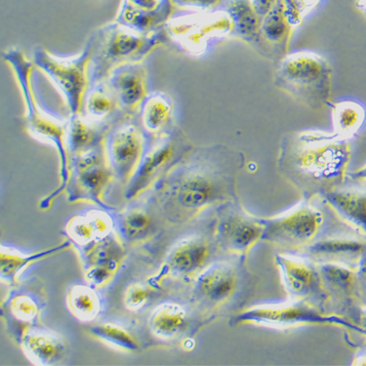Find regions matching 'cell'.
Listing matches in <instances>:
<instances>
[{
    "label": "cell",
    "instance_id": "obj_31",
    "mask_svg": "<svg viewBox=\"0 0 366 366\" xmlns=\"http://www.w3.org/2000/svg\"><path fill=\"white\" fill-rule=\"evenodd\" d=\"M111 218L101 211H90L76 216L69 221L66 232L74 242L80 245L91 244L111 234Z\"/></svg>",
    "mask_w": 366,
    "mask_h": 366
},
{
    "label": "cell",
    "instance_id": "obj_14",
    "mask_svg": "<svg viewBox=\"0 0 366 366\" xmlns=\"http://www.w3.org/2000/svg\"><path fill=\"white\" fill-rule=\"evenodd\" d=\"M104 146L114 178L128 183L140 164L146 146V134L138 112L114 124L106 136Z\"/></svg>",
    "mask_w": 366,
    "mask_h": 366
},
{
    "label": "cell",
    "instance_id": "obj_33",
    "mask_svg": "<svg viewBox=\"0 0 366 366\" xmlns=\"http://www.w3.org/2000/svg\"><path fill=\"white\" fill-rule=\"evenodd\" d=\"M69 311L81 322H91L101 311V302L92 287L76 285L68 296Z\"/></svg>",
    "mask_w": 366,
    "mask_h": 366
},
{
    "label": "cell",
    "instance_id": "obj_24",
    "mask_svg": "<svg viewBox=\"0 0 366 366\" xmlns=\"http://www.w3.org/2000/svg\"><path fill=\"white\" fill-rule=\"evenodd\" d=\"M219 7L225 10L232 23V37L249 44L264 56L260 36L261 19L254 11L250 0H222Z\"/></svg>",
    "mask_w": 366,
    "mask_h": 366
},
{
    "label": "cell",
    "instance_id": "obj_36",
    "mask_svg": "<svg viewBox=\"0 0 366 366\" xmlns=\"http://www.w3.org/2000/svg\"><path fill=\"white\" fill-rule=\"evenodd\" d=\"M322 2L323 0H282L283 13L294 31L319 9Z\"/></svg>",
    "mask_w": 366,
    "mask_h": 366
},
{
    "label": "cell",
    "instance_id": "obj_26",
    "mask_svg": "<svg viewBox=\"0 0 366 366\" xmlns=\"http://www.w3.org/2000/svg\"><path fill=\"white\" fill-rule=\"evenodd\" d=\"M113 125L91 122L81 114H71L66 122V149L69 157L84 154L104 145Z\"/></svg>",
    "mask_w": 366,
    "mask_h": 366
},
{
    "label": "cell",
    "instance_id": "obj_13",
    "mask_svg": "<svg viewBox=\"0 0 366 366\" xmlns=\"http://www.w3.org/2000/svg\"><path fill=\"white\" fill-rule=\"evenodd\" d=\"M107 160L105 146L69 157V179L66 192L71 202H89L104 205L106 189L114 180Z\"/></svg>",
    "mask_w": 366,
    "mask_h": 366
},
{
    "label": "cell",
    "instance_id": "obj_7",
    "mask_svg": "<svg viewBox=\"0 0 366 366\" xmlns=\"http://www.w3.org/2000/svg\"><path fill=\"white\" fill-rule=\"evenodd\" d=\"M328 207L322 197L303 199L282 214L263 218V240L282 253L302 254L330 229Z\"/></svg>",
    "mask_w": 366,
    "mask_h": 366
},
{
    "label": "cell",
    "instance_id": "obj_1",
    "mask_svg": "<svg viewBox=\"0 0 366 366\" xmlns=\"http://www.w3.org/2000/svg\"><path fill=\"white\" fill-rule=\"evenodd\" d=\"M245 162L244 152L226 145L192 149L154 185L168 220L189 223L211 208L239 200L237 178Z\"/></svg>",
    "mask_w": 366,
    "mask_h": 366
},
{
    "label": "cell",
    "instance_id": "obj_16",
    "mask_svg": "<svg viewBox=\"0 0 366 366\" xmlns=\"http://www.w3.org/2000/svg\"><path fill=\"white\" fill-rule=\"evenodd\" d=\"M331 314L351 320L365 305L357 267L339 263L317 264Z\"/></svg>",
    "mask_w": 366,
    "mask_h": 366
},
{
    "label": "cell",
    "instance_id": "obj_37",
    "mask_svg": "<svg viewBox=\"0 0 366 366\" xmlns=\"http://www.w3.org/2000/svg\"><path fill=\"white\" fill-rule=\"evenodd\" d=\"M15 319L25 322H31L39 317V306L33 298L28 295H17L11 299L9 304Z\"/></svg>",
    "mask_w": 366,
    "mask_h": 366
},
{
    "label": "cell",
    "instance_id": "obj_3",
    "mask_svg": "<svg viewBox=\"0 0 366 366\" xmlns=\"http://www.w3.org/2000/svg\"><path fill=\"white\" fill-rule=\"evenodd\" d=\"M257 285L247 257H229L213 262L192 280V300L202 315L231 312L245 308Z\"/></svg>",
    "mask_w": 366,
    "mask_h": 366
},
{
    "label": "cell",
    "instance_id": "obj_2",
    "mask_svg": "<svg viewBox=\"0 0 366 366\" xmlns=\"http://www.w3.org/2000/svg\"><path fill=\"white\" fill-rule=\"evenodd\" d=\"M351 141L333 132L294 131L280 142L277 170L303 199L322 197L348 180Z\"/></svg>",
    "mask_w": 366,
    "mask_h": 366
},
{
    "label": "cell",
    "instance_id": "obj_29",
    "mask_svg": "<svg viewBox=\"0 0 366 366\" xmlns=\"http://www.w3.org/2000/svg\"><path fill=\"white\" fill-rule=\"evenodd\" d=\"M192 316L189 310L178 303L159 305L149 317V328L162 340H176L188 332Z\"/></svg>",
    "mask_w": 366,
    "mask_h": 366
},
{
    "label": "cell",
    "instance_id": "obj_28",
    "mask_svg": "<svg viewBox=\"0 0 366 366\" xmlns=\"http://www.w3.org/2000/svg\"><path fill=\"white\" fill-rule=\"evenodd\" d=\"M21 339L24 352L36 365H56L66 354L65 342L51 331L26 328Z\"/></svg>",
    "mask_w": 366,
    "mask_h": 366
},
{
    "label": "cell",
    "instance_id": "obj_39",
    "mask_svg": "<svg viewBox=\"0 0 366 366\" xmlns=\"http://www.w3.org/2000/svg\"><path fill=\"white\" fill-rule=\"evenodd\" d=\"M222 0H172L175 7L191 11H204L219 7Z\"/></svg>",
    "mask_w": 366,
    "mask_h": 366
},
{
    "label": "cell",
    "instance_id": "obj_8",
    "mask_svg": "<svg viewBox=\"0 0 366 366\" xmlns=\"http://www.w3.org/2000/svg\"><path fill=\"white\" fill-rule=\"evenodd\" d=\"M229 325H252L280 331L308 327H336L357 331V327L347 317L331 314L316 304L294 299L283 303L245 307L231 317Z\"/></svg>",
    "mask_w": 366,
    "mask_h": 366
},
{
    "label": "cell",
    "instance_id": "obj_18",
    "mask_svg": "<svg viewBox=\"0 0 366 366\" xmlns=\"http://www.w3.org/2000/svg\"><path fill=\"white\" fill-rule=\"evenodd\" d=\"M366 253V239L349 228L330 232L310 245L301 255L317 264L339 263L357 267Z\"/></svg>",
    "mask_w": 366,
    "mask_h": 366
},
{
    "label": "cell",
    "instance_id": "obj_10",
    "mask_svg": "<svg viewBox=\"0 0 366 366\" xmlns=\"http://www.w3.org/2000/svg\"><path fill=\"white\" fill-rule=\"evenodd\" d=\"M194 149L176 125L164 134L146 135V146L137 169L127 183L125 197L135 199L167 175Z\"/></svg>",
    "mask_w": 366,
    "mask_h": 366
},
{
    "label": "cell",
    "instance_id": "obj_30",
    "mask_svg": "<svg viewBox=\"0 0 366 366\" xmlns=\"http://www.w3.org/2000/svg\"><path fill=\"white\" fill-rule=\"evenodd\" d=\"M332 132L351 141L359 134L366 122V109L360 102L342 100L330 103Z\"/></svg>",
    "mask_w": 366,
    "mask_h": 366
},
{
    "label": "cell",
    "instance_id": "obj_25",
    "mask_svg": "<svg viewBox=\"0 0 366 366\" xmlns=\"http://www.w3.org/2000/svg\"><path fill=\"white\" fill-rule=\"evenodd\" d=\"M138 117L146 135L164 134L176 127L175 103L164 92H151L138 109Z\"/></svg>",
    "mask_w": 366,
    "mask_h": 366
},
{
    "label": "cell",
    "instance_id": "obj_35",
    "mask_svg": "<svg viewBox=\"0 0 366 366\" xmlns=\"http://www.w3.org/2000/svg\"><path fill=\"white\" fill-rule=\"evenodd\" d=\"M152 228V219L146 211H128L119 219V229L127 242H139L145 239Z\"/></svg>",
    "mask_w": 366,
    "mask_h": 366
},
{
    "label": "cell",
    "instance_id": "obj_42",
    "mask_svg": "<svg viewBox=\"0 0 366 366\" xmlns=\"http://www.w3.org/2000/svg\"><path fill=\"white\" fill-rule=\"evenodd\" d=\"M348 180L359 185L366 186V164L359 169L349 172Z\"/></svg>",
    "mask_w": 366,
    "mask_h": 366
},
{
    "label": "cell",
    "instance_id": "obj_6",
    "mask_svg": "<svg viewBox=\"0 0 366 366\" xmlns=\"http://www.w3.org/2000/svg\"><path fill=\"white\" fill-rule=\"evenodd\" d=\"M332 68L327 59L311 50L287 53L274 71V86L302 105L315 109L330 106Z\"/></svg>",
    "mask_w": 366,
    "mask_h": 366
},
{
    "label": "cell",
    "instance_id": "obj_40",
    "mask_svg": "<svg viewBox=\"0 0 366 366\" xmlns=\"http://www.w3.org/2000/svg\"><path fill=\"white\" fill-rule=\"evenodd\" d=\"M279 0H250L254 11L258 15V17L263 19L272 11V8L276 6Z\"/></svg>",
    "mask_w": 366,
    "mask_h": 366
},
{
    "label": "cell",
    "instance_id": "obj_23",
    "mask_svg": "<svg viewBox=\"0 0 366 366\" xmlns=\"http://www.w3.org/2000/svg\"><path fill=\"white\" fill-rule=\"evenodd\" d=\"M81 114L91 122L112 125L129 116L120 108L119 101L107 79L88 87L82 104Z\"/></svg>",
    "mask_w": 366,
    "mask_h": 366
},
{
    "label": "cell",
    "instance_id": "obj_15",
    "mask_svg": "<svg viewBox=\"0 0 366 366\" xmlns=\"http://www.w3.org/2000/svg\"><path fill=\"white\" fill-rule=\"evenodd\" d=\"M274 261L290 299L316 304L328 312L327 295L316 262L301 254L290 253H277Z\"/></svg>",
    "mask_w": 366,
    "mask_h": 366
},
{
    "label": "cell",
    "instance_id": "obj_5",
    "mask_svg": "<svg viewBox=\"0 0 366 366\" xmlns=\"http://www.w3.org/2000/svg\"><path fill=\"white\" fill-rule=\"evenodd\" d=\"M89 39L92 41L87 73L89 86L107 79L117 66L141 62L160 45L169 41L164 26L154 33L142 34L117 22L101 26Z\"/></svg>",
    "mask_w": 366,
    "mask_h": 366
},
{
    "label": "cell",
    "instance_id": "obj_38",
    "mask_svg": "<svg viewBox=\"0 0 366 366\" xmlns=\"http://www.w3.org/2000/svg\"><path fill=\"white\" fill-rule=\"evenodd\" d=\"M149 297V291L143 285L135 283L130 285L124 293V305L130 311H138L145 306Z\"/></svg>",
    "mask_w": 366,
    "mask_h": 366
},
{
    "label": "cell",
    "instance_id": "obj_11",
    "mask_svg": "<svg viewBox=\"0 0 366 366\" xmlns=\"http://www.w3.org/2000/svg\"><path fill=\"white\" fill-rule=\"evenodd\" d=\"M92 54V41L88 39L84 50L76 57L62 59L51 54L44 47L34 51V66L44 71L62 91L71 114H81L88 84V65Z\"/></svg>",
    "mask_w": 366,
    "mask_h": 366
},
{
    "label": "cell",
    "instance_id": "obj_43",
    "mask_svg": "<svg viewBox=\"0 0 366 366\" xmlns=\"http://www.w3.org/2000/svg\"><path fill=\"white\" fill-rule=\"evenodd\" d=\"M127 1L137 7L145 8V9H154L162 0H127Z\"/></svg>",
    "mask_w": 366,
    "mask_h": 366
},
{
    "label": "cell",
    "instance_id": "obj_34",
    "mask_svg": "<svg viewBox=\"0 0 366 366\" xmlns=\"http://www.w3.org/2000/svg\"><path fill=\"white\" fill-rule=\"evenodd\" d=\"M93 337L114 348L125 352H137L140 349L138 339L127 328L112 322H102L89 327Z\"/></svg>",
    "mask_w": 366,
    "mask_h": 366
},
{
    "label": "cell",
    "instance_id": "obj_44",
    "mask_svg": "<svg viewBox=\"0 0 366 366\" xmlns=\"http://www.w3.org/2000/svg\"><path fill=\"white\" fill-rule=\"evenodd\" d=\"M355 7L366 18V0H355Z\"/></svg>",
    "mask_w": 366,
    "mask_h": 366
},
{
    "label": "cell",
    "instance_id": "obj_21",
    "mask_svg": "<svg viewBox=\"0 0 366 366\" xmlns=\"http://www.w3.org/2000/svg\"><path fill=\"white\" fill-rule=\"evenodd\" d=\"M342 225L366 239V186H343L322 197Z\"/></svg>",
    "mask_w": 366,
    "mask_h": 366
},
{
    "label": "cell",
    "instance_id": "obj_32",
    "mask_svg": "<svg viewBox=\"0 0 366 366\" xmlns=\"http://www.w3.org/2000/svg\"><path fill=\"white\" fill-rule=\"evenodd\" d=\"M71 245L69 242L63 243L62 245L50 248L40 252L33 254H22L12 249H5L1 247L0 251V277L2 282L15 283L19 277L23 274L29 266L36 263L37 261L44 260V259L50 257L53 254L65 250Z\"/></svg>",
    "mask_w": 366,
    "mask_h": 366
},
{
    "label": "cell",
    "instance_id": "obj_9",
    "mask_svg": "<svg viewBox=\"0 0 366 366\" xmlns=\"http://www.w3.org/2000/svg\"><path fill=\"white\" fill-rule=\"evenodd\" d=\"M164 29L168 40L194 59L207 57L219 42L232 37L231 18L220 7L204 11L174 13Z\"/></svg>",
    "mask_w": 366,
    "mask_h": 366
},
{
    "label": "cell",
    "instance_id": "obj_41",
    "mask_svg": "<svg viewBox=\"0 0 366 366\" xmlns=\"http://www.w3.org/2000/svg\"><path fill=\"white\" fill-rule=\"evenodd\" d=\"M352 323L357 327L355 333L360 334L362 337L365 338L366 343V305L355 315Z\"/></svg>",
    "mask_w": 366,
    "mask_h": 366
},
{
    "label": "cell",
    "instance_id": "obj_17",
    "mask_svg": "<svg viewBox=\"0 0 366 366\" xmlns=\"http://www.w3.org/2000/svg\"><path fill=\"white\" fill-rule=\"evenodd\" d=\"M215 248L213 234L211 239L199 234L182 239L168 254L165 263L167 274L176 280H194L210 265Z\"/></svg>",
    "mask_w": 366,
    "mask_h": 366
},
{
    "label": "cell",
    "instance_id": "obj_22",
    "mask_svg": "<svg viewBox=\"0 0 366 366\" xmlns=\"http://www.w3.org/2000/svg\"><path fill=\"white\" fill-rule=\"evenodd\" d=\"M172 0H162L154 9H145L124 0L116 22L142 34L154 33L174 15Z\"/></svg>",
    "mask_w": 366,
    "mask_h": 366
},
{
    "label": "cell",
    "instance_id": "obj_27",
    "mask_svg": "<svg viewBox=\"0 0 366 366\" xmlns=\"http://www.w3.org/2000/svg\"><path fill=\"white\" fill-rule=\"evenodd\" d=\"M291 28L283 13L282 0H279L272 11L262 19L260 36L264 48V57L282 59L287 54L291 36Z\"/></svg>",
    "mask_w": 366,
    "mask_h": 366
},
{
    "label": "cell",
    "instance_id": "obj_20",
    "mask_svg": "<svg viewBox=\"0 0 366 366\" xmlns=\"http://www.w3.org/2000/svg\"><path fill=\"white\" fill-rule=\"evenodd\" d=\"M109 234L91 243L85 251V280L93 288L104 287L113 279L124 259L122 243Z\"/></svg>",
    "mask_w": 366,
    "mask_h": 366
},
{
    "label": "cell",
    "instance_id": "obj_12",
    "mask_svg": "<svg viewBox=\"0 0 366 366\" xmlns=\"http://www.w3.org/2000/svg\"><path fill=\"white\" fill-rule=\"evenodd\" d=\"M264 232L262 217L250 214L234 200L218 208L212 234L216 247L229 257H247L263 240Z\"/></svg>",
    "mask_w": 366,
    "mask_h": 366
},
{
    "label": "cell",
    "instance_id": "obj_19",
    "mask_svg": "<svg viewBox=\"0 0 366 366\" xmlns=\"http://www.w3.org/2000/svg\"><path fill=\"white\" fill-rule=\"evenodd\" d=\"M107 81L125 113L138 112L141 104L149 94L148 69L141 62L127 63L114 69Z\"/></svg>",
    "mask_w": 366,
    "mask_h": 366
},
{
    "label": "cell",
    "instance_id": "obj_4",
    "mask_svg": "<svg viewBox=\"0 0 366 366\" xmlns=\"http://www.w3.org/2000/svg\"><path fill=\"white\" fill-rule=\"evenodd\" d=\"M5 62L11 66L22 92L26 106L25 122L26 130L37 140L52 144L58 152L60 159V185L53 194L40 203L41 208H47L66 189L69 179V156L66 149V122L51 116L37 103L34 92V62L29 61L25 53L18 48H9L2 53Z\"/></svg>",
    "mask_w": 366,
    "mask_h": 366
}]
</instances>
